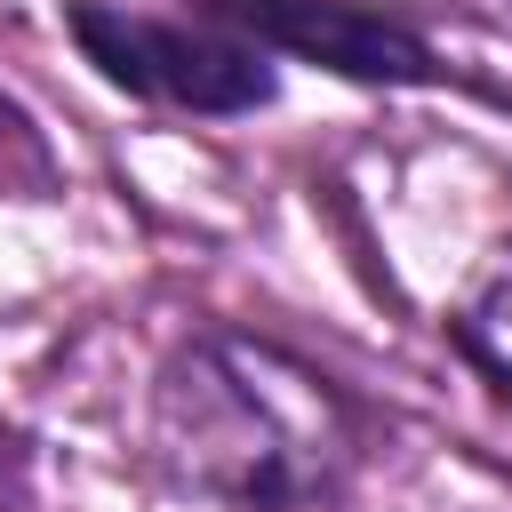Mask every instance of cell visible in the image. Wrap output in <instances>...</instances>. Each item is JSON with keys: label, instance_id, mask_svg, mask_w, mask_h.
<instances>
[{"label": "cell", "instance_id": "cell-3", "mask_svg": "<svg viewBox=\"0 0 512 512\" xmlns=\"http://www.w3.org/2000/svg\"><path fill=\"white\" fill-rule=\"evenodd\" d=\"M208 16L240 24L264 48L312 56L328 72H344V80H376V88H424V80H440L432 40L408 16H384V8H360V0H208Z\"/></svg>", "mask_w": 512, "mask_h": 512}, {"label": "cell", "instance_id": "cell-4", "mask_svg": "<svg viewBox=\"0 0 512 512\" xmlns=\"http://www.w3.org/2000/svg\"><path fill=\"white\" fill-rule=\"evenodd\" d=\"M448 336H456V352L512 400V248L488 264V280L456 304V320H448Z\"/></svg>", "mask_w": 512, "mask_h": 512}, {"label": "cell", "instance_id": "cell-5", "mask_svg": "<svg viewBox=\"0 0 512 512\" xmlns=\"http://www.w3.org/2000/svg\"><path fill=\"white\" fill-rule=\"evenodd\" d=\"M16 480H24V440H16V424L0 416V496H16Z\"/></svg>", "mask_w": 512, "mask_h": 512}, {"label": "cell", "instance_id": "cell-1", "mask_svg": "<svg viewBox=\"0 0 512 512\" xmlns=\"http://www.w3.org/2000/svg\"><path fill=\"white\" fill-rule=\"evenodd\" d=\"M152 448L192 496H216L224 512H328L360 424L344 392L296 352L208 328L160 360Z\"/></svg>", "mask_w": 512, "mask_h": 512}, {"label": "cell", "instance_id": "cell-2", "mask_svg": "<svg viewBox=\"0 0 512 512\" xmlns=\"http://www.w3.org/2000/svg\"><path fill=\"white\" fill-rule=\"evenodd\" d=\"M64 32L112 88L168 104V112L232 120V112L272 104V88H280L272 48L248 40L224 16L192 24V16H152V8H128V0H64Z\"/></svg>", "mask_w": 512, "mask_h": 512}]
</instances>
